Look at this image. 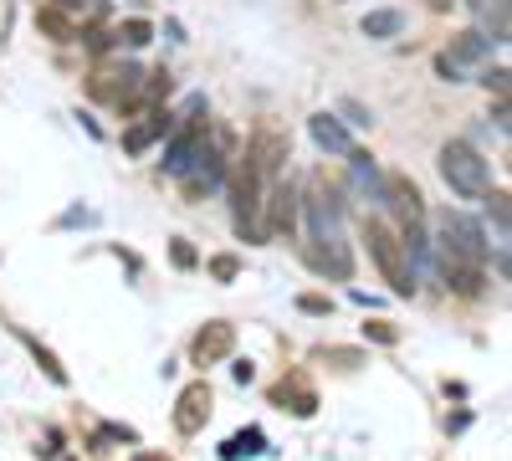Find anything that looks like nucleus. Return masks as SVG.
Here are the masks:
<instances>
[{
    "label": "nucleus",
    "mask_w": 512,
    "mask_h": 461,
    "mask_svg": "<svg viewBox=\"0 0 512 461\" xmlns=\"http://www.w3.org/2000/svg\"><path fill=\"white\" fill-rule=\"evenodd\" d=\"M297 205L308 211V236H313L308 267L349 282L354 262H349V241H344V195H338V185H328L323 175H308V190L297 195Z\"/></svg>",
    "instance_id": "f257e3e1"
},
{
    "label": "nucleus",
    "mask_w": 512,
    "mask_h": 461,
    "mask_svg": "<svg viewBox=\"0 0 512 461\" xmlns=\"http://www.w3.org/2000/svg\"><path fill=\"white\" fill-rule=\"evenodd\" d=\"M436 257L487 272V236H482V226L472 216H461V211H441L436 216Z\"/></svg>",
    "instance_id": "f03ea898"
},
{
    "label": "nucleus",
    "mask_w": 512,
    "mask_h": 461,
    "mask_svg": "<svg viewBox=\"0 0 512 461\" xmlns=\"http://www.w3.org/2000/svg\"><path fill=\"white\" fill-rule=\"evenodd\" d=\"M267 175L256 170L251 159H241L236 164V175H231V216H236V231H241V241H262L267 231H262V200H267Z\"/></svg>",
    "instance_id": "7ed1b4c3"
},
{
    "label": "nucleus",
    "mask_w": 512,
    "mask_h": 461,
    "mask_svg": "<svg viewBox=\"0 0 512 461\" xmlns=\"http://www.w3.org/2000/svg\"><path fill=\"white\" fill-rule=\"evenodd\" d=\"M364 246H369V257H374V267L384 272V282L395 287V298H410L415 292V277H410V257H405V241L384 226L379 216H369L364 221Z\"/></svg>",
    "instance_id": "20e7f679"
},
{
    "label": "nucleus",
    "mask_w": 512,
    "mask_h": 461,
    "mask_svg": "<svg viewBox=\"0 0 512 461\" xmlns=\"http://www.w3.org/2000/svg\"><path fill=\"white\" fill-rule=\"evenodd\" d=\"M441 180H446L461 200H477V195H487V185H492L487 159L466 144V139H446V144H441Z\"/></svg>",
    "instance_id": "39448f33"
},
{
    "label": "nucleus",
    "mask_w": 512,
    "mask_h": 461,
    "mask_svg": "<svg viewBox=\"0 0 512 461\" xmlns=\"http://www.w3.org/2000/svg\"><path fill=\"white\" fill-rule=\"evenodd\" d=\"M139 82H144V72L134 62H103L88 77V93L98 103H108V108H128V103H134V93H139Z\"/></svg>",
    "instance_id": "423d86ee"
},
{
    "label": "nucleus",
    "mask_w": 512,
    "mask_h": 461,
    "mask_svg": "<svg viewBox=\"0 0 512 461\" xmlns=\"http://www.w3.org/2000/svg\"><path fill=\"white\" fill-rule=\"evenodd\" d=\"M262 211H267L262 231L292 241V236H297V185H292V180H272V185H267V200H262Z\"/></svg>",
    "instance_id": "0eeeda50"
},
{
    "label": "nucleus",
    "mask_w": 512,
    "mask_h": 461,
    "mask_svg": "<svg viewBox=\"0 0 512 461\" xmlns=\"http://www.w3.org/2000/svg\"><path fill=\"white\" fill-rule=\"evenodd\" d=\"M246 159H251L267 180H282V159H287V139H282V129L262 123V129L251 134V144H246Z\"/></svg>",
    "instance_id": "6e6552de"
},
{
    "label": "nucleus",
    "mask_w": 512,
    "mask_h": 461,
    "mask_svg": "<svg viewBox=\"0 0 512 461\" xmlns=\"http://www.w3.org/2000/svg\"><path fill=\"white\" fill-rule=\"evenodd\" d=\"M205 421H210V385H205V380H195V385H185V390H180V405H175V431H180V436H195Z\"/></svg>",
    "instance_id": "1a4fd4ad"
},
{
    "label": "nucleus",
    "mask_w": 512,
    "mask_h": 461,
    "mask_svg": "<svg viewBox=\"0 0 512 461\" xmlns=\"http://www.w3.org/2000/svg\"><path fill=\"white\" fill-rule=\"evenodd\" d=\"M236 349V328L231 323H205L200 333H195V344H190V354H195V364H221L226 354Z\"/></svg>",
    "instance_id": "9d476101"
},
{
    "label": "nucleus",
    "mask_w": 512,
    "mask_h": 461,
    "mask_svg": "<svg viewBox=\"0 0 512 461\" xmlns=\"http://www.w3.org/2000/svg\"><path fill=\"white\" fill-rule=\"evenodd\" d=\"M487 52H492V41H487V36H477V31H456V36H451V47H446L441 57H446V62H451V67L466 77V67H477Z\"/></svg>",
    "instance_id": "9b49d317"
},
{
    "label": "nucleus",
    "mask_w": 512,
    "mask_h": 461,
    "mask_svg": "<svg viewBox=\"0 0 512 461\" xmlns=\"http://www.w3.org/2000/svg\"><path fill=\"white\" fill-rule=\"evenodd\" d=\"M169 123H175V118H169V108H149V113H144V123H134V129L123 134V149H128V154H144L154 139H164V134H169Z\"/></svg>",
    "instance_id": "f8f14e48"
},
{
    "label": "nucleus",
    "mask_w": 512,
    "mask_h": 461,
    "mask_svg": "<svg viewBox=\"0 0 512 461\" xmlns=\"http://www.w3.org/2000/svg\"><path fill=\"white\" fill-rule=\"evenodd\" d=\"M308 134H313V144L328 149V154H349V149H354L349 129H344V123H338L333 113H313V118H308Z\"/></svg>",
    "instance_id": "ddd939ff"
},
{
    "label": "nucleus",
    "mask_w": 512,
    "mask_h": 461,
    "mask_svg": "<svg viewBox=\"0 0 512 461\" xmlns=\"http://www.w3.org/2000/svg\"><path fill=\"white\" fill-rule=\"evenodd\" d=\"M272 405H282V410H292V415H303V421H308V415L318 410V395H313V385H303V380L292 374V380H282V385L272 390Z\"/></svg>",
    "instance_id": "4468645a"
},
{
    "label": "nucleus",
    "mask_w": 512,
    "mask_h": 461,
    "mask_svg": "<svg viewBox=\"0 0 512 461\" xmlns=\"http://www.w3.org/2000/svg\"><path fill=\"white\" fill-rule=\"evenodd\" d=\"M472 11H477V36L487 41H507V0H472Z\"/></svg>",
    "instance_id": "2eb2a0df"
},
{
    "label": "nucleus",
    "mask_w": 512,
    "mask_h": 461,
    "mask_svg": "<svg viewBox=\"0 0 512 461\" xmlns=\"http://www.w3.org/2000/svg\"><path fill=\"white\" fill-rule=\"evenodd\" d=\"M262 451H267V436L256 431V426H251V431H236V436H231V441L221 446V461H241V456H262Z\"/></svg>",
    "instance_id": "dca6fc26"
},
{
    "label": "nucleus",
    "mask_w": 512,
    "mask_h": 461,
    "mask_svg": "<svg viewBox=\"0 0 512 461\" xmlns=\"http://www.w3.org/2000/svg\"><path fill=\"white\" fill-rule=\"evenodd\" d=\"M400 26H405V16H400V11H369V16L359 21V31H364L369 41H384V36H395Z\"/></svg>",
    "instance_id": "f3484780"
},
{
    "label": "nucleus",
    "mask_w": 512,
    "mask_h": 461,
    "mask_svg": "<svg viewBox=\"0 0 512 461\" xmlns=\"http://www.w3.org/2000/svg\"><path fill=\"white\" fill-rule=\"evenodd\" d=\"M41 31H52V41H77V26L62 16V11H52V6H41Z\"/></svg>",
    "instance_id": "a211bd4d"
},
{
    "label": "nucleus",
    "mask_w": 512,
    "mask_h": 461,
    "mask_svg": "<svg viewBox=\"0 0 512 461\" xmlns=\"http://www.w3.org/2000/svg\"><path fill=\"white\" fill-rule=\"evenodd\" d=\"M113 41H123V47H149L154 26H149V21H123V26L113 31Z\"/></svg>",
    "instance_id": "6ab92c4d"
},
{
    "label": "nucleus",
    "mask_w": 512,
    "mask_h": 461,
    "mask_svg": "<svg viewBox=\"0 0 512 461\" xmlns=\"http://www.w3.org/2000/svg\"><path fill=\"white\" fill-rule=\"evenodd\" d=\"M482 200H487V211H492V221H497V231L507 236V190H487Z\"/></svg>",
    "instance_id": "aec40b11"
},
{
    "label": "nucleus",
    "mask_w": 512,
    "mask_h": 461,
    "mask_svg": "<svg viewBox=\"0 0 512 461\" xmlns=\"http://www.w3.org/2000/svg\"><path fill=\"white\" fill-rule=\"evenodd\" d=\"M26 344H31V339H26ZM31 354H36V364H41V369H47V374H52V380H57V385H67V369H62V364H57V359H52L47 349H41V344H31Z\"/></svg>",
    "instance_id": "412c9836"
},
{
    "label": "nucleus",
    "mask_w": 512,
    "mask_h": 461,
    "mask_svg": "<svg viewBox=\"0 0 512 461\" xmlns=\"http://www.w3.org/2000/svg\"><path fill=\"white\" fill-rule=\"evenodd\" d=\"M364 333H369L374 344H400V328L395 323H364Z\"/></svg>",
    "instance_id": "4be33fe9"
},
{
    "label": "nucleus",
    "mask_w": 512,
    "mask_h": 461,
    "mask_svg": "<svg viewBox=\"0 0 512 461\" xmlns=\"http://www.w3.org/2000/svg\"><path fill=\"white\" fill-rule=\"evenodd\" d=\"M507 77H512V72H507V67H492V72H487V77H482V82H487V88H492V93H497V103H507Z\"/></svg>",
    "instance_id": "5701e85b"
},
{
    "label": "nucleus",
    "mask_w": 512,
    "mask_h": 461,
    "mask_svg": "<svg viewBox=\"0 0 512 461\" xmlns=\"http://www.w3.org/2000/svg\"><path fill=\"white\" fill-rule=\"evenodd\" d=\"M241 272V262L236 257H216V262H210V277H221V282H231Z\"/></svg>",
    "instance_id": "b1692460"
},
{
    "label": "nucleus",
    "mask_w": 512,
    "mask_h": 461,
    "mask_svg": "<svg viewBox=\"0 0 512 461\" xmlns=\"http://www.w3.org/2000/svg\"><path fill=\"white\" fill-rule=\"evenodd\" d=\"M169 257H175V267H195V246L190 241H175V246H169Z\"/></svg>",
    "instance_id": "393cba45"
},
{
    "label": "nucleus",
    "mask_w": 512,
    "mask_h": 461,
    "mask_svg": "<svg viewBox=\"0 0 512 461\" xmlns=\"http://www.w3.org/2000/svg\"><path fill=\"white\" fill-rule=\"evenodd\" d=\"M344 113H349V123H359V129H369V123H374V118H369L359 103H344Z\"/></svg>",
    "instance_id": "a878e982"
},
{
    "label": "nucleus",
    "mask_w": 512,
    "mask_h": 461,
    "mask_svg": "<svg viewBox=\"0 0 512 461\" xmlns=\"http://www.w3.org/2000/svg\"><path fill=\"white\" fill-rule=\"evenodd\" d=\"M297 308H303V313H328L333 303L328 298H297Z\"/></svg>",
    "instance_id": "bb28decb"
},
{
    "label": "nucleus",
    "mask_w": 512,
    "mask_h": 461,
    "mask_svg": "<svg viewBox=\"0 0 512 461\" xmlns=\"http://www.w3.org/2000/svg\"><path fill=\"white\" fill-rule=\"evenodd\" d=\"M323 359H338V364H359V354H354V349H328Z\"/></svg>",
    "instance_id": "cd10ccee"
},
{
    "label": "nucleus",
    "mask_w": 512,
    "mask_h": 461,
    "mask_svg": "<svg viewBox=\"0 0 512 461\" xmlns=\"http://www.w3.org/2000/svg\"><path fill=\"white\" fill-rule=\"evenodd\" d=\"M134 461H169V456H159V451H134Z\"/></svg>",
    "instance_id": "c85d7f7f"
},
{
    "label": "nucleus",
    "mask_w": 512,
    "mask_h": 461,
    "mask_svg": "<svg viewBox=\"0 0 512 461\" xmlns=\"http://www.w3.org/2000/svg\"><path fill=\"white\" fill-rule=\"evenodd\" d=\"M425 6H431V11H451V6H456V0H425Z\"/></svg>",
    "instance_id": "c756f323"
}]
</instances>
